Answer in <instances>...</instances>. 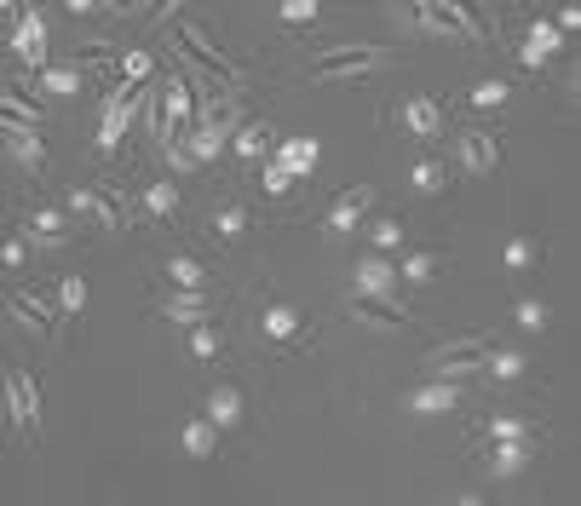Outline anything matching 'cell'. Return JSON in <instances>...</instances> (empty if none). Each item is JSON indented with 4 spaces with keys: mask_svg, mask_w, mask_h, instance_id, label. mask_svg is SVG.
<instances>
[{
    "mask_svg": "<svg viewBox=\"0 0 581 506\" xmlns=\"http://www.w3.org/2000/svg\"><path fill=\"white\" fill-rule=\"evenodd\" d=\"M403 18L426 29V35H449V41H484V23L466 12V0H397Z\"/></svg>",
    "mask_w": 581,
    "mask_h": 506,
    "instance_id": "cell-1",
    "label": "cell"
},
{
    "mask_svg": "<svg viewBox=\"0 0 581 506\" xmlns=\"http://www.w3.org/2000/svg\"><path fill=\"white\" fill-rule=\"evenodd\" d=\"M484 351L489 345L478 340V334H455V340H443L426 351V380H449V386H461V380H472L478 368H484Z\"/></svg>",
    "mask_w": 581,
    "mask_h": 506,
    "instance_id": "cell-2",
    "label": "cell"
},
{
    "mask_svg": "<svg viewBox=\"0 0 581 506\" xmlns=\"http://www.w3.org/2000/svg\"><path fill=\"white\" fill-rule=\"evenodd\" d=\"M173 46H179V58H185L190 69H202V81H213V87H242V69L231 64V58H225V52H213L208 46V35H202V29H179V35H173Z\"/></svg>",
    "mask_w": 581,
    "mask_h": 506,
    "instance_id": "cell-3",
    "label": "cell"
},
{
    "mask_svg": "<svg viewBox=\"0 0 581 506\" xmlns=\"http://www.w3.org/2000/svg\"><path fill=\"white\" fill-rule=\"evenodd\" d=\"M369 69H380V46H328V52H317L311 58V81H351V75H369Z\"/></svg>",
    "mask_w": 581,
    "mask_h": 506,
    "instance_id": "cell-4",
    "label": "cell"
},
{
    "mask_svg": "<svg viewBox=\"0 0 581 506\" xmlns=\"http://www.w3.org/2000/svg\"><path fill=\"white\" fill-rule=\"evenodd\" d=\"M6 409H12L18 432H41V386H35V374H24V368L6 374Z\"/></svg>",
    "mask_w": 581,
    "mask_h": 506,
    "instance_id": "cell-5",
    "label": "cell"
},
{
    "mask_svg": "<svg viewBox=\"0 0 581 506\" xmlns=\"http://www.w3.org/2000/svg\"><path fill=\"white\" fill-rule=\"evenodd\" d=\"M12 52H18V64H29V69L47 64V18H41V6H18V23H12Z\"/></svg>",
    "mask_w": 581,
    "mask_h": 506,
    "instance_id": "cell-6",
    "label": "cell"
},
{
    "mask_svg": "<svg viewBox=\"0 0 581 506\" xmlns=\"http://www.w3.org/2000/svg\"><path fill=\"white\" fill-rule=\"evenodd\" d=\"M0 138H6V156L18 161V167H47V138L41 127H29V121H12V115H0Z\"/></svg>",
    "mask_w": 581,
    "mask_h": 506,
    "instance_id": "cell-7",
    "label": "cell"
},
{
    "mask_svg": "<svg viewBox=\"0 0 581 506\" xmlns=\"http://www.w3.org/2000/svg\"><path fill=\"white\" fill-rule=\"evenodd\" d=\"M351 294H369V299H397V265L386 253H369L351 265Z\"/></svg>",
    "mask_w": 581,
    "mask_h": 506,
    "instance_id": "cell-8",
    "label": "cell"
},
{
    "mask_svg": "<svg viewBox=\"0 0 581 506\" xmlns=\"http://www.w3.org/2000/svg\"><path fill=\"white\" fill-rule=\"evenodd\" d=\"M202 414H208L219 432H236V426H248V391L236 386V380H219V386L208 391Z\"/></svg>",
    "mask_w": 581,
    "mask_h": 506,
    "instance_id": "cell-9",
    "label": "cell"
},
{
    "mask_svg": "<svg viewBox=\"0 0 581 506\" xmlns=\"http://www.w3.org/2000/svg\"><path fill=\"white\" fill-rule=\"evenodd\" d=\"M455 156H461L466 173H495V167H501V133H489V127H472V133L455 138Z\"/></svg>",
    "mask_w": 581,
    "mask_h": 506,
    "instance_id": "cell-10",
    "label": "cell"
},
{
    "mask_svg": "<svg viewBox=\"0 0 581 506\" xmlns=\"http://www.w3.org/2000/svg\"><path fill=\"white\" fill-rule=\"evenodd\" d=\"M24 230H29V242H35V248H64V242H70V219H64V207H52V202L29 207Z\"/></svg>",
    "mask_w": 581,
    "mask_h": 506,
    "instance_id": "cell-11",
    "label": "cell"
},
{
    "mask_svg": "<svg viewBox=\"0 0 581 506\" xmlns=\"http://www.w3.org/2000/svg\"><path fill=\"white\" fill-rule=\"evenodd\" d=\"M369 202H374V190H369V184H351L346 196H340V202L328 207V236H351V230H357V219L369 213Z\"/></svg>",
    "mask_w": 581,
    "mask_h": 506,
    "instance_id": "cell-12",
    "label": "cell"
},
{
    "mask_svg": "<svg viewBox=\"0 0 581 506\" xmlns=\"http://www.w3.org/2000/svg\"><path fill=\"white\" fill-rule=\"evenodd\" d=\"M461 403H466V391L449 386V380H426V386L409 391V409L415 414H455Z\"/></svg>",
    "mask_w": 581,
    "mask_h": 506,
    "instance_id": "cell-13",
    "label": "cell"
},
{
    "mask_svg": "<svg viewBox=\"0 0 581 506\" xmlns=\"http://www.w3.org/2000/svg\"><path fill=\"white\" fill-rule=\"evenodd\" d=\"M70 207L75 213H87V219H98L104 230H121L127 219H121L116 196H104V190H87V184H70Z\"/></svg>",
    "mask_w": 581,
    "mask_h": 506,
    "instance_id": "cell-14",
    "label": "cell"
},
{
    "mask_svg": "<svg viewBox=\"0 0 581 506\" xmlns=\"http://www.w3.org/2000/svg\"><path fill=\"white\" fill-rule=\"evenodd\" d=\"M156 317H162V322H179V328L202 322V317H208V288H173V299H162V305H156Z\"/></svg>",
    "mask_w": 581,
    "mask_h": 506,
    "instance_id": "cell-15",
    "label": "cell"
},
{
    "mask_svg": "<svg viewBox=\"0 0 581 506\" xmlns=\"http://www.w3.org/2000/svg\"><path fill=\"white\" fill-rule=\"evenodd\" d=\"M259 328H265V340L288 345V340H300V334H305V317L288 305V299H271V305L259 311Z\"/></svg>",
    "mask_w": 581,
    "mask_h": 506,
    "instance_id": "cell-16",
    "label": "cell"
},
{
    "mask_svg": "<svg viewBox=\"0 0 581 506\" xmlns=\"http://www.w3.org/2000/svg\"><path fill=\"white\" fill-rule=\"evenodd\" d=\"M403 127L432 144V138L443 133V104L438 98H409V104H403Z\"/></svg>",
    "mask_w": 581,
    "mask_h": 506,
    "instance_id": "cell-17",
    "label": "cell"
},
{
    "mask_svg": "<svg viewBox=\"0 0 581 506\" xmlns=\"http://www.w3.org/2000/svg\"><path fill=\"white\" fill-rule=\"evenodd\" d=\"M6 305H12V317L24 322L29 334H47L52 328V305L41 294H29V288H12V294H6Z\"/></svg>",
    "mask_w": 581,
    "mask_h": 506,
    "instance_id": "cell-18",
    "label": "cell"
},
{
    "mask_svg": "<svg viewBox=\"0 0 581 506\" xmlns=\"http://www.w3.org/2000/svg\"><path fill=\"white\" fill-rule=\"evenodd\" d=\"M317 156H323L317 138H282V144H277V167H288L294 179H305V173L317 167Z\"/></svg>",
    "mask_w": 581,
    "mask_h": 506,
    "instance_id": "cell-19",
    "label": "cell"
},
{
    "mask_svg": "<svg viewBox=\"0 0 581 506\" xmlns=\"http://www.w3.org/2000/svg\"><path fill=\"white\" fill-rule=\"evenodd\" d=\"M225 150H236L242 161L265 156V150H271V127H265V121H236L231 138H225Z\"/></svg>",
    "mask_w": 581,
    "mask_h": 506,
    "instance_id": "cell-20",
    "label": "cell"
},
{
    "mask_svg": "<svg viewBox=\"0 0 581 506\" xmlns=\"http://www.w3.org/2000/svg\"><path fill=\"white\" fill-rule=\"evenodd\" d=\"M139 207L150 213V219H173V213H179V184H173V179L139 184Z\"/></svg>",
    "mask_w": 581,
    "mask_h": 506,
    "instance_id": "cell-21",
    "label": "cell"
},
{
    "mask_svg": "<svg viewBox=\"0 0 581 506\" xmlns=\"http://www.w3.org/2000/svg\"><path fill=\"white\" fill-rule=\"evenodd\" d=\"M41 87L58 98H81L87 92V69L81 64H41Z\"/></svg>",
    "mask_w": 581,
    "mask_h": 506,
    "instance_id": "cell-22",
    "label": "cell"
},
{
    "mask_svg": "<svg viewBox=\"0 0 581 506\" xmlns=\"http://www.w3.org/2000/svg\"><path fill=\"white\" fill-rule=\"evenodd\" d=\"M524 466H530V449H524V437H495L489 472H495V478H518Z\"/></svg>",
    "mask_w": 581,
    "mask_h": 506,
    "instance_id": "cell-23",
    "label": "cell"
},
{
    "mask_svg": "<svg viewBox=\"0 0 581 506\" xmlns=\"http://www.w3.org/2000/svg\"><path fill=\"white\" fill-rule=\"evenodd\" d=\"M185 345H190V357H202V363H213V357H219V351H225V328H219V322H190L185 328Z\"/></svg>",
    "mask_w": 581,
    "mask_h": 506,
    "instance_id": "cell-24",
    "label": "cell"
},
{
    "mask_svg": "<svg viewBox=\"0 0 581 506\" xmlns=\"http://www.w3.org/2000/svg\"><path fill=\"white\" fill-rule=\"evenodd\" d=\"M179 437H185V449H190L196 460H213V449H219V426H213L208 414H190Z\"/></svg>",
    "mask_w": 581,
    "mask_h": 506,
    "instance_id": "cell-25",
    "label": "cell"
},
{
    "mask_svg": "<svg viewBox=\"0 0 581 506\" xmlns=\"http://www.w3.org/2000/svg\"><path fill=\"white\" fill-rule=\"evenodd\" d=\"M351 317H363V322H409V311L397 305V299H369V294H351Z\"/></svg>",
    "mask_w": 581,
    "mask_h": 506,
    "instance_id": "cell-26",
    "label": "cell"
},
{
    "mask_svg": "<svg viewBox=\"0 0 581 506\" xmlns=\"http://www.w3.org/2000/svg\"><path fill=\"white\" fill-rule=\"evenodd\" d=\"M162 276L173 282V288H208V265L190 259V253H173V259L162 265Z\"/></svg>",
    "mask_w": 581,
    "mask_h": 506,
    "instance_id": "cell-27",
    "label": "cell"
},
{
    "mask_svg": "<svg viewBox=\"0 0 581 506\" xmlns=\"http://www.w3.org/2000/svg\"><path fill=\"white\" fill-rule=\"evenodd\" d=\"M443 265H449L443 253H432V248H415L409 259H403V265H397V282H432V276H438Z\"/></svg>",
    "mask_w": 581,
    "mask_h": 506,
    "instance_id": "cell-28",
    "label": "cell"
},
{
    "mask_svg": "<svg viewBox=\"0 0 581 506\" xmlns=\"http://www.w3.org/2000/svg\"><path fill=\"white\" fill-rule=\"evenodd\" d=\"M208 230L219 236V242H236V236L248 230V207H242V202H225V207H219V213L208 219Z\"/></svg>",
    "mask_w": 581,
    "mask_h": 506,
    "instance_id": "cell-29",
    "label": "cell"
},
{
    "mask_svg": "<svg viewBox=\"0 0 581 506\" xmlns=\"http://www.w3.org/2000/svg\"><path fill=\"white\" fill-rule=\"evenodd\" d=\"M541 236H512L507 242V253H501V259H507L512 271H535V265H541Z\"/></svg>",
    "mask_w": 581,
    "mask_h": 506,
    "instance_id": "cell-30",
    "label": "cell"
},
{
    "mask_svg": "<svg viewBox=\"0 0 581 506\" xmlns=\"http://www.w3.org/2000/svg\"><path fill=\"white\" fill-rule=\"evenodd\" d=\"M524 41H530L535 52H541V58H553V52H564V46H570V35H564V29H558V23L535 18V23H530V35H524Z\"/></svg>",
    "mask_w": 581,
    "mask_h": 506,
    "instance_id": "cell-31",
    "label": "cell"
},
{
    "mask_svg": "<svg viewBox=\"0 0 581 506\" xmlns=\"http://www.w3.org/2000/svg\"><path fill=\"white\" fill-rule=\"evenodd\" d=\"M52 299H58V311H64V317H81V311H87V282H81V276H58Z\"/></svg>",
    "mask_w": 581,
    "mask_h": 506,
    "instance_id": "cell-32",
    "label": "cell"
},
{
    "mask_svg": "<svg viewBox=\"0 0 581 506\" xmlns=\"http://www.w3.org/2000/svg\"><path fill=\"white\" fill-rule=\"evenodd\" d=\"M507 98H512L507 81H472V87H466V104H472V110H501Z\"/></svg>",
    "mask_w": 581,
    "mask_h": 506,
    "instance_id": "cell-33",
    "label": "cell"
},
{
    "mask_svg": "<svg viewBox=\"0 0 581 506\" xmlns=\"http://www.w3.org/2000/svg\"><path fill=\"white\" fill-rule=\"evenodd\" d=\"M524 357H518V351H484V374L489 380H524Z\"/></svg>",
    "mask_w": 581,
    "mask_h": 506,
    "instance_id": "cell-34",
    "label": "cell"
},
{
    "mask_svg": "<svg viewBox=\"0 0 581 506\" xmlns=\"http://www.w3.org/2000/svg\"><path fill=\"white\" fill-rule=\"evenodd\" d=\"M0 115H12V121H29V127H41V104L35 98H24V92H0Z\"/></svg>",
    "mask_w": 581,
    "mask_h": 506,
    "instance_id": "cell-35",
    "label": "cell"
},
{
    "mask_svg": "<svg viewBox=\"0 0 581 506\" xmlns=\"http://www.w3.org/2000/svg\"><path fill=\"white\" fill-rule=\"evenodd\" d=\"M369 242H374V253H397L403 248V219H374V230H369Z\"/></svg>",
    "mask_w": 581,
    "mask_h": 506,
    "instance_id": "cell-36",
    "label": "cell"
},
{
    "mask_svg": "<svg viewBox=\"0 0 581 506\" xmlns=\"http://www.w3.org/2000/svg\"><path fill=\"white\" fill-rule=\"evenodd\" d=\"M443 184H449V173H443V161L420 156V161H415V190H426V196H438Z\"/></svg>",
    "mask_w": 581,
    "mask_h": 506,
    "instance_id": "cell-37",
    "label": "cell"
},
{
    "mask_svg": "<svg viewBox=\"0 0 581 506\" xmlns=\"http://www.w3.org/2000/svg\"><path fill=\"white\" fill-rule=\"evenodd\" d=\"M512 322H518L524 334H541V328H547V305H541V299H518V305H512Z\"/></svg>",
    "mask_w": 581,
    "mask_h": 506,
    "instance_id": "cell-38",
    "label": "cell"
},
{
    "mask_svg": "<svg viewBox=\"0 0 581 506\" xmlns=\"http://www.w3.org/2000/svg\"><path fill=\"white\" fill-rule=\"evenodd\" d=\"M24 259H29V236H24V230H0V265L18 271Z\"/></svg>",
    "mask_w": 581,
    "mask_h": 506,
    "instance_id": "cell-39",
    "label": "cell"
},
{
    "mask_svg": "<svg viewBox=\"0 0 581 506\" xmlns=\"http://www.w3.org/2000/svg\"><path fill=\"white\" fill-rule=\"evenodd\" d=\"M150 69H156V58H150L144 46H133V52H121V81H133V87H139V81L150 75Z\"/></svg>",
    "mask_w": 581,
    "mask_h": 506,
    "instance_id": "cell-40",
    "label": "cell"
},
{
    "mask_svg": "<svg viewBox=\"0 0 581 506\" xmlns=\"http://www.w3.org/2000/svg\"><path fill=\"white\" fill-rule=\"evenodd\" d=\"M530 432L535 426L524 414H495V420H489V443H495V437H530Z\"/></svg>",
    "mask_w": 581,
    "mask_h": 506,
    "instance_id": "cell-41",
    "label": "cell"
},
{
    "mask_svg": "<svg viewBox=\"0 0 581 506\" xmlns=\"http://www.w3.org/2000/svg\"><path fill=\"white\" fill-rule=\"evenodd\" d=\"M277 12H282V23L294 29V23H311V18H317V0H282Z\"/></svg>",
    "mask_w": 581,
    "mask_h": 506,
    "instance_id": "cell-42",
    "label": "cell"
},
{
    "mask_svg": "<svg viewBox=\"0 0 581 506\" xmlns=\"http://www.w3.org/2000/svg\"><path fill=\"white\" fill-rule=\"evenodd\" d=\"M265 190H271V196H288V190H294V173L271 161V167H265Z\"/></svg>",
    "mask_w": 581,
    "mask_h": 506,
    "instance_id": "cell-43",
    "label": "cell"
},
{
    "mask_svg": "<svg viewBox=\"0 0 581 506\" xmlns=\"http://www.w3.org/2000/svg\"><path fill=\"white\" fill-rule=\"evenodd\" d=\"M162 144H167V161H173L179 173H190V167H196V156L185 150V138H179V133H173V138H162Z\"/></svg>",
    "mask_w": 581,
    "mask_h": 506,
    "instance_id": "cell-44",
    "label": "cell"
},
{
    "mask_svg": "<svg viewBox=\"0 0 581 506\" xmlns=\"http://www.w3.org/2000/svg\"><path fill=\"white\" fill-rule=\"evenodd\" d=\"M541 64H547V58H541V52H535L530 41L518 46V69H524V75H541Z\"/></svg>",
    "mask_w": 581,
    "mask_h": 506,
    "instance_id": "cell-45",
    "label": "cell"
},
{
    "mask_svg": "<svg viewBox=\"0 0 581 506\" xmlns=\"http://www.w3.org/2000/svg\"><path fill=\"white\" fill-rule=\"evenodd\" d=\"M558 29H564V35H576V29H581V12H576V6H564V12H558Z\"/></svg>",
    "mask_w": 581,
    "mask_h": 506,
    "instance_id": "cell-46",
    "label": "cell"
},
{
    "mask_svg": "<svg viewBox=\"0 0 581 506\" xmlns=\"http://www.w3.org/2000/svg\"><path fill=\"white\" fill-rule=\"evenodd\" d=\"M167 6H173V0H144V12H150V18H162Z\"/></svg>",
    "mask_w": 581,
    "mask_h": 506,
    "instance_id": "cell-47",
    "label": "cell"
},
{
    "mask_svg": "<svg viewBox=\"0 0 581 506\" xmlns=\"http://www.w3.org/2000/svg\"><path fill=\"white\" fill-rule=\"evenodd\" d=\"M70 12H93V6H104V0H64Z\"/></svg>",
    "mask_w": 581,
    "mask_h": 506,
    "instance_id": "cell-48",
    "label": "cell"
},
{
    "mask_svg": "<svg viewBox=\"0 0 581 506\" xmlns=\"http://www.w3.org/2000/svg\"><path fill=\"white\" fill-rule=\"evenodd\" d=\"M12 6H18V0H0V12H12Z\"/></svg>",
    "mask_w": 581,
    "mask_h": 506,
    "instance_id": "cell-49",
    "label": "cell"
},
{
    "mask_svg": "<svg viewBox=\"0 0 581 506\" xmlns=\"http://www.w3.org/2000/svg\"><path fill=\"white\" fill-rule=\"evenodd\" d=\"M104 6H133V0H104Z\"/></svg>",
    "mask_w": 581,
    "mask_h": 506,
    "instance_id": "cell-50",
    "label": "cell"
}]
</instances>
